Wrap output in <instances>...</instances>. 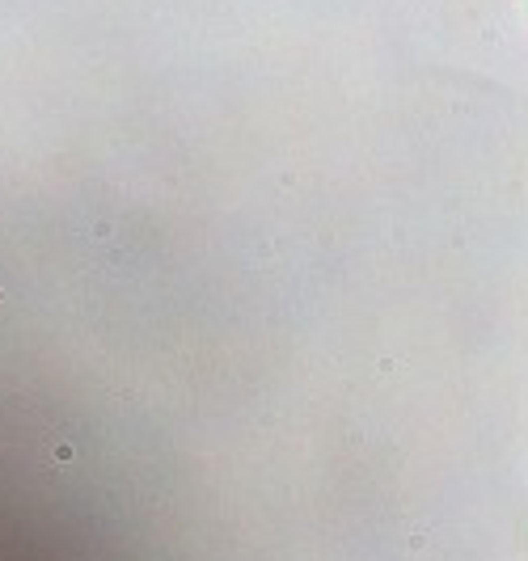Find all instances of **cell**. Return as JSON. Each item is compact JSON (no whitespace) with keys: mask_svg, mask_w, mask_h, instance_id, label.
<instances>
[{"mask_svg":"<svg viewBox=\"0 0 528 561\" xmlns=\"http://www.w3.org/2000/svg\"><path fill=\"white\" fill-rule=\"evenodd\" d=\"M0 300H4V291H0Z\"/></svg>","mask_w":528,"mask_h":561,"instance_id":"6da1fadb","label":"cell"}]
</instances>
